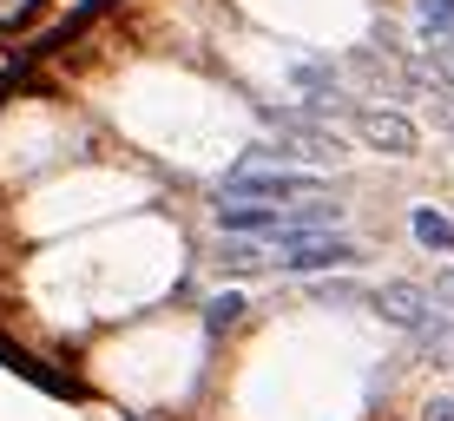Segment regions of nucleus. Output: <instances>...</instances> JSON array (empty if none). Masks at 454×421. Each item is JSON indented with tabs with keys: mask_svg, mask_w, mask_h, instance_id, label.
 <instances>
[{
	"mask_svg": "<svg viewBox=\"0 0 454 421\" xmlns=\"http://www.w3.org/2000/svg\"><path fill=\"white\" fill-rule=\"evenodd\" d=\"M323 191L317 171H263V165H238L224 178V198H250V205H263V198H309Z\"/></svg>",
	"mask_w": 454,
	"mask_h": 421,
	"instance_id": "nucleus-1",
	"label": "nucleus"
},
{
	"mask_svg": "<svg viewBox=\"0 0 454 421\" xmlns=\"http://www.w3.org/2000/svg\"><path fill=\"white\" fill-rule=\"evenodd\" d=\"M356 138L375 152H388V159H409V152L421 145L415 119L409 113H388V105H356Z\"/></svg>",
	"mask_w": 454,
	"mask_h": 421,
	"instance_id": "nucleus-2",
	"label": "nucleus"
},
{
	"mask_svg": "<svg viewBox=\"0 0 454 421\" xmlns=\"http://www.w3.org/2000/svg\"><path fill=\"white\" fill-rule=\"evenodd\" d=\"M277 263H284L290 277H323V270H342V263H356V244L330 238V230H309V238H290Z\"/></svg>",
	"mask_w": 454,
	"mask_h": 421,
	"instance_id": "nucleus-3",
	"label": "nucleus"
},
{
	"mask_svg": "<svg viewBox=\"0 0 454 421\" xmlns=\"http://www.w3.org/2000/svg\"><path fill=\"white\" fill-rule=\"evenodd\" d=\"M369 303H375V316H382V323H395V330H409V336L421 330V323H434V296L421 284H382Z\"/></svg>",
	"mask_w": 454,
	"mask_h": 421,
	"instance_id": "nucleus-4",
	"label": "nucleus"
},
{
	"mask_svg": "<svg viewBox=\"0 0 454 421\" xmlns=\"http://www.w3.org/2000/svg\"><path fill=\"white\" fill-rule=\"evenodd\" d=\"M270 126L284 132V145L303 159V152H323V159H336V132L317 126V113H270Z\"/></svg>",
	"mask_w": 454,
	"mask_h": 421,
	"instance_id": "nucleus-5",
	"label": "nucleus"
},
{
	"mask_svg": "<svg viewBox=\"0 0 454 421\" xmlns=\"http://www.w3.org/2000/svg\"><path fill=\"white\" fill-rule=\"evenodd\" d=\"M217 224H224L231 238H277V211L250 205V198H224V205H217Z\"/></svg>",
	"mask_w": 454,
	"mask_h": 421,
	"instance_id": "nucleus-6",
	"label": "nucleus"
},
{
	"mask_svg": "<svg viewBox=\"0 0 454 421\" xmlns=\"http://www.w3.org/2000/svg\"><path fill=\"white\" fill-rule=\"evenodd\" d=\"M342 224V205H290V211H277V244H290V238H309V230H336Z\"/></svg>",
	"mask_w": 454,
	"mask_h": 421,
	"instance_id": "nucleus-7",
	"label": "nucleus"
},
{
	"mask_svg": "<svg viewBox=\"0 0 454 421\" xmlns=\"http://www.w3.org/2000/svg\"><path fill=\"white\" fill-rule=\"evenodd\" d=\"M290 86L309 92L303 113H323V105L336 99V66H330V59H296V66H290Z\"/></svg>",
	"mask_w": 454,
	"mask_h": 421,
	"instance_id": "nucleus-8",
	"label": "nucleus"
},
{
	"mask_svg": "<svg viewBox=\"0 0 454 421\" xmlns=\"http://www.w3.org/2000/svg\"><path fill=\"white\" fill-rule=\"evenodd\" d=\"M415 34L421 40H448L454 34V0H415Z\"/></svg>",
	"mask_w": 454,
	"mask_h": 421,
	"instance_id": "nucleus-9",
	"label": "nucleus"
},
{
	"mask_svg": "<svg viewBox=\"0 0 454 421\" xmlns=\"http://www.w3.org/2000/svg\"><path fill=\"white\" fill-rule=\"evenodd\" d=\"M409 224H415V238L428 244V251H448V257H454V224H448L442 211H415Z\"/></svg>",
	"mask_w": 454,
	"mask_h": 421,
	"instance_id": "nucleus-10",
	"label": "nucleus"
},
{
	"mask_svg": "<svg viewBox=\"0 0 454 421\" xmlns=\"http://www.w3.org/2000/svg\"><path fill=\"white\" fill-rule=\"evenodd\" d=\"M238 316H244V296H238V290H224V296H211V303H205V330H211V336H224Z\"/></svg>",
	"mask_w": 454,
	"mask_h": 421,
	"instance_id": "nucleus-11",
	"label": "nucleus"
},
{
	"mask_svg": "<svg viewBox=\"0 0 454 421\" xmlns=\"http://www.w3.org/2000/svg\"><path fill=\"white\" fill-rule=\"evenodd\" d=\"M428 59H434V73H442L448 92H454V34L448 40H428Z\"/></svg>",
	"mask_w": 454,
	"mask_h": 421,
	"instance_id": "nucleus-12",
	"label": "nucleus"
},
{
	"mask_svg": "<svg viewBox=\"0 0 454 421\" xmlns=\"http://www.w3.org/2000/svg\"><path fill=\"white\" fill-rule=\"evenodd\" d=\"M428 296H434L442 309H454V270H442V277H434V284H428Z\"/></svg>",
	"mask_w": 454,
	"mask_h": 421,
	"instance_id": "nucleus-13",
	"label": "nucleus"
},
{
	"mask_svg": "<svg viewBox=\"0 0 454 421\" xmlns=\"http://www.w3.org/2000/svg\"><path fill=\"white\" fill-rule=\"evenodd\" d=\"M421 421H454V395H434V402H428V415H421Z\"/></svg>",
	"mask_w": 454,
	"mask_h": 421,
	"instance_id": "nucleus-14",
	"label": "nucleus"
}]
</instances>
